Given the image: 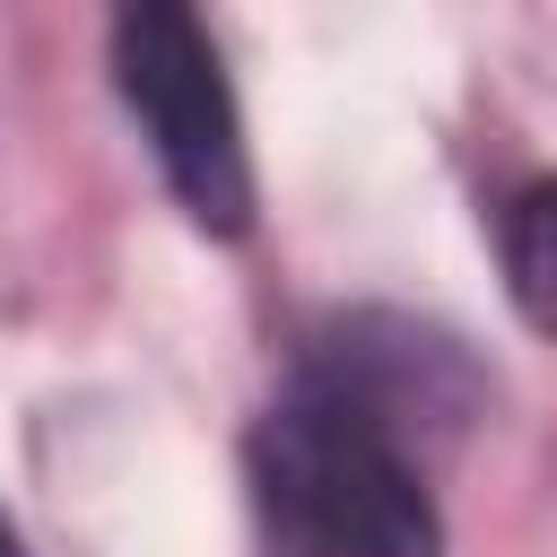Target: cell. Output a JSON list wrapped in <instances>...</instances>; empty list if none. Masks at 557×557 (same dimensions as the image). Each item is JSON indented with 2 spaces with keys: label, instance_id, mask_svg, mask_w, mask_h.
I'll return each instance as SVG.
<instances>
[{
  "label": "cell",
  "instance_id": "6da1fadb",
  "mask_svg": "<svg viewBox=\"0 0 557 557\" xmlns=\"http://www.w3.org/2000/svg\"><path fill=\"white\" fill-rule=\"evenodd\" d=\"M261 557H444L435 496L392 435V409L305 366L244 444Z\"/></svg>",
  "mask_w": 557,
  "mask_h": 557
},
{
  "label": "cell",
  "instance_id": "3957f363",
  "mask_svg": "<svg viewBox=\"0 0 557 557\" xmlns=\"http://www.w3.org/2000/svg\"><path fill=\"white\" fill-rule=\"evenodd\" d=\"M496 252H505V287H513L522 322L557 339V183H522L505 200Z\"/></svg>",
  "mask_w": 557,
  "mask_h": 557
},
{
  "label": "cell",
  "instance_id": "277c9868",
  "mask_svg": "<svg viewBox=\"0 0 557 557\" xmlns=\"http://www.w3.org/2000/svg\"><path fill=\"white\" fill-rule=\"evenodd\" d=\"M0 557H26V540H17V522L0 513Z\"/></svg>",
  "mask_w": 557,
  "mask_h": 557
},
{
  "label": "cell",
  "instance_id": "7a4b0ae2",
  "mask_svg": "<svg viewBox=\"0 0 557 557\" xmlns=\"http://www.w3.org/2000/svg\"><path fill=\"white\" fill-rule=\"evenodd\" d=\"M113 87H122L131 122L148 131L157 174L183 200V218L209 235H244L252 226V157H244V113H235L209 26L174 0L122 9L113 17Z\"/></svg>",
  "mask_w": 557,
  "mask_h": 557
}]
</instances>
